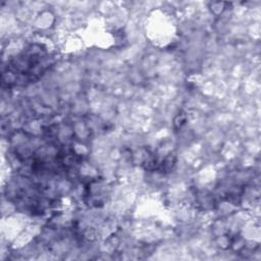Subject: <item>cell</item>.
I'll return each instance as SVG.
<instances>
[{"label":"cell","mask_w":261,"mask_h":261,"mask_svg":"<svg viewBox=\"0 0 261 261\" xmlns=\"http://www.w3.org/2000/svg\"><path fill=\"white\" fill-rule=\"evenodd\" d=\"M50 58L41 45H33L7 64L3 82L8 85H21L35 81L49 67Z\"/></svg>","instance_id":"1"}]
</instances>
